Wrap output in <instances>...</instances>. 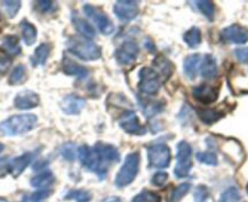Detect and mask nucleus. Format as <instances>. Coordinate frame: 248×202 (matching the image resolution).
<instances>
[{
  "label": "nucleus",
  "mask_w": 248,
  "mask_h": 202,
  "mask_svg": "<svg viewBox=\"0 0 248 202\" xmlns=\"http://www.w3.org/2000/svg\"><path fill=\"white\" fill-rule=\"evenodd\" d=\"M66 200H75L77 202H89L93 199L92 192L88 190H71L68 194L65 195Z\"/></svg>",
  "instance_id": "2f4dec72"
},
{
  "label": "nucleus",
  "mask_w": 248,
  "mask_h": 202,
  "mask_svg": "<svg viewBox=\"0 0 248 202\" xmlns=\"http://www.w3.org/2000/svg\"><path fill=\"white\" fill-rule=\"evenodd\" d=\"M140 167V154L130 153L125 156L124 162L122 165L121 170L118 171L114 179V185L119 189L125 187L132 184L139 173Z\"/></svg>",
  "instance_id": "7ed1b4c3"
},
{
  "label": "nucleus",
  "mask_w": 248,
  "mask_h": 202,
  "mask_svg": "<svg viewBox=\"0 0 248 202\" xmlns=\"http://www.w3.org/2000/svg\"><path fill=\"white\" fill-rule=\"evenodd\" d=\"M71 20H72L73 26H75V28L77 30V32L80 34V37L87 38V39H89V40L96 37V31H95V28L93 27V26L90 25L88 21H85L84 18L79 17L77 14L73 13Z\"/></svg>",
  "instance_id": "412c9836"
},
{
  "label": "nucleus",
  "mask_w": 248,
  "mask_h": 202,
  "mask_svg": "<svg viewBox=\"0 0 248 202\" xmlns=\"http://www.w3.org/2000/svg\"><path fill=\"white\" fill-rule=\"evenodd\" d=\"M0 49L3 50L4 53L9 56H17L21 54L20 40L16 35L9 34L4 35L0 39Z\"/></svg>",
  "instance_id": "4be33fe9"
},
{
  "label": "nucleus",
  "mask_w": 248,
  "mask_h": 202,
  "mask_svg": "<svg viewBox=\"0 0 248 202\" xmlns=\"http://www.w3.org/2000/svg\"><path fill=\"white\" fill-rule=\"evenodd\" d=\"M50 53H51V45L47 44V43H43V44H40L39 47L34 50V54H33V56L31 58V61H32L33 66L45 65Z\"/></svg>",
  "instance_id": "393cba45"
},
{
  "label": "nucleus",
  "mask_w": 248,
  "mask_h": 202,
  "mask_svg": "<svg viewBox=\"0 0 248 202\" xmlns=\"http://www.w3.org/2000/svg\"><path fill=\"white\" fill-rule=\"evenodd\" d=\"M27 78V70L23 65H17L11 72L10 77H9V84L10 85H17L20 83H23Z\"/></svg>",
  "instance_id": "7c9ffc66"
},
{
  "label": "nucleus",
  "mask_w": 248,
  "mask_h": 202,
  "mask_svg": "<svg viewBox=\"0 0 248 202\" xmlns=\"http://www.w3.org/2000/svg\"><path fill=\"white\" fill-rule=\"evenodd\" d=\"M51 194H52L51 190H47V189L38 190V191L33 192V194L31 195V201H32V202H40V201H43V200L47 199V197H49Z\"/></svg>",
  "instance_id": "79ce46f5"
},
{
  "label": "nucleus",
  "mask_w": 248,
  "mask_h": 202,
  "mask_svg": "<svg viewBox=\"0 0 248 202\" xmlns=\"http://www.w3.org/2000/svg\"><path fill=\"white\" fill-rule=\"evenodd\" d=\"M85 104L87 101L82 96H78L76 94H68L61 100L60 106L66 115H78L84 109Z\"/></svg>",
  "instance_id": "dca6fc26"
},
{
  "label": "nucleus",
  "mask_w": 248,
  "mask_h": 202,
  "mask_svg": "<svg viewBox=\"0 0 248 202\" xmlns=\"http://www.w3.org/2000/svg\"><path fill=\"white\" fill-rule=\"evenodd\" d=\"M152 65H154V70L156 71L157 75L159 76L162 82H166V80H168L169 78H170L171 73H173L174 71V67L168 59L159 55L155 59Z\"/></svg>",
  "instance_id": "aec40b11"
},
{
  "label": "nucleus",
  "mask_w": 248,
  "mask_h": 202,
  "mask_svg": "<svg viewBox=\"0 0 248 202\" xmlns=\"http://www.w3.org/2000/svg\"><path fill=\"white\" fill-rule=\"evenodd\" d=\"M11 65V59L6 55H0V75L8 72Z\"/></svg>",
  "instance_id": "c03bdc74"
},
{
  "label": "nucleus",
  "mask_w": 248,
  "mask_h": 202,
  "mask_svg": "<svg viewBox=\"0 0 248 202\" xmlns=\"http://www.w3.org/2000/svg\"><path fill=\"white\" fill-rule=\"evenodd\" d=\"M3 150H4V145H3V144H0V153H1Z\"/></svg>",
  "instance_id": "09e8293b"
},
{
  "label": "nucleus",
  "mask_w": 248,
  "mask_h": 202,
  "mask_svg": "<svg viewBox=\"0 0 248 202\" xmlns=\"http://www.w3.org/2000/svg\"><path fill=\"white\" fill-rule=\"evenodd\" d=\"M68 51L83 61H96L101 58V47L87 38L75 35L66 43Z\"/></svg>",
  "instance_id": "f03ea898"
},
{
  "label": "nucleus",
  "mask_w": 248,
  "mask_h": 202,
  "mask_svg": "<svg viewBox=\"0 0 248 202\" xmlns=\"http://www.w3.org/2000/svg\"><path fill=\"white\" fill-rule=\"evenodd\" d=\"M195 5L199 9L200 13L209 21L214 20V14H216V6L212 1H208V0H202V1H195Z\"/></svg>",
  "instance_id": "c85d7f7f"
},
{
  "label": "nucleus",
  "mask_w": 248,
  "mask_h": 202,
  "mask_svg": "<svg viewBox=\"0 0 248 202\" xmlns=\"http://www.w3.org/2000/svg\"><path fill=\"white\" fill-rule=\"evenodd\" d=\"M203 56L201 54H192L184 60V73L189 79H195L197 72H200Z\"/></svg>",
  "instance_id": "6ab92c4d"
},
{
  "label": "nucleus",
  "mask_w": 248,
  "mask_h": 202,
  "mask_svg": "<svg viewBox=\"0 0 248 202\" xmlns=\"http://www.w3.org/2000/svg\"><path fill=\"white\" fill-rule=\"evenodd\" d=\"M49 165V162H47V161H38V162H35L34 165H33V171H42V170H44L45 167H46V166Z\"/></svg>",
  "instance_id": "49530a36"
},
{
  "label": "nucleus",
  "mask_w": 248,
  "mask_h": 202,
  "mask_svg": "<svg viewBox=\"0 0 248 202\" xmlns=\"http://www.w3.org/2000/svg\"><path fill=\"white\" fill-rule=\"evenodd\" d=\"M150 166L158 170L169 167L171 160V153L168 145L164 142H156L147 147Z\"/></svg>",
  "instance_id": "423d86ee"
},
{
  "label": "nucleus",
  "mask_w": 248,
  "mask_h": 202,
  "mask_svg": "<svg viewBox=\"0 0 248 202\" xmlns=\"http://www.w3.org/2000/svg\"><path fill=\"white\" fill-rule=\"evenodd\" d=\"M77 155L83 167L88 168V170L95 173L99 171V158H97L96 153H95L93 147L88 146V145H82V146H79V149H78Z\"/></svg>",
  "instance_id": "ddd939ff"
},
{
  "label": "nucleus",
  "mask_w": 248,
  "mask_h": 202,
  "mask_svg": "<svg viewBox=\"0 0 248 202\" xmlns=\"http://www.w3.org/2000/svg\"><path fill=\"white\" fill-rule=\"evenodd\" d=\"M192 168V147L187 141H180L176 146V166L174 174L179 179L186 178Z\"/></svg>",
  "instance_id": "39448f33"
},
{
  "label": "nucleus",
  "mask_w": 248,
  "mask_h": 202,
  "mask_svg": "<svg viewBox=\"0 0 248 202\" xmlns=\"http://www.w3.org/2000/svg\"><path fill=\"white\" fill-rule=\"evenodd\" d=\"M139 55V47L134 42H125L116 50L114 58L121 66H132Z\"/></svg>",
  "instance_id": "9b49d317"
},
{
  "label": "nucleus",
  "mask_w": 248,
  "mask_h": 202,
  "mask_svg": "<svg viewBox=\"0 0 248 202\" xmlns=\"http://www.w3.org/2000/svg\"><path fill=\"white\" fill-rule=\"evenodd\" d=\"M184 42L189 45L190 47H197L202 42V33L199 27H191L189 31H186L183 35Z\"/></svg>",
  "instance_id": "cd10ccee"
},
{
  "label": "nucleus",
  "mask_w": 248,
  "mask_h": 202,
  "mask_svg": "<svg viewBox=\"0 0 248 202\" xmlns=\"http://www.w3.org/2000/svg\"><path fill=\"white\" fill-rule=\"evenodd\" d=\"M39 103V95L32 90L20 92L14 99V106L18 110H32V109L37 108Z\"/></svg>",
  "instance_id": "4468645a"
},
{
  "label": "nucleus",
  "mask_w": 248,
  "mask_h": 202,
  "mask_svg": "<svg viewBox=\"0 0 248 202\" xmlns=\"http://www.w3.org/2000/svg\"><path fill=\"white\" fill-rule=\"evenodd\" d=\"M139 3L133 0H118L113 5V13L122 22H130L139 15Z\"/></svg>",
  "instance_id": "1a4fd4ad"
},
{
  "label": "nucleus",
  "mask_w": 248,
  "mask_h": 202,
  "mask_svg": "<svg viewBox=\"0 0 248 202\" xmlns=\"http://www.w3.org/2000/svg\"><path fill=\"white\" fill-rule=\"evenodd\" d=\"M94 151L96 153L97 158H99L100 167L99 171L96 172L97 177L100 179H104L107 174V170H108V166L112 163H116L121 160V155H119L117 147H114L113 145L106 144V142L99 141L95 144V146L93 147Z\"/></svg>",
  "instance_id": "20e7f679"
},
{
  "label": "nucleus",
  "mask_w": 248,
  "mask_h": 202,
  "mask_svg": "<svg viewBox=\"0 0 248 202\" xmlns=\"http://www.w3.org/2000/svg\"><path fill=\"white\" fill-rule=\"evenodd\" d=\"M76 154L77 153H76V146L73 142H67V144H65L63 146H62L61 155L66 161L72 162V161L76 158Z\"/></svg>",
  "instance_id": "4c0bfd02"
},
{
  "label": "nucleus",
  "mask_w": 248,
  "mask_h": 202,
  "mask_svg": "<svg viewBox=\"0 0 248 202\" xmlns=\"http://www.w3.org/2000/svg\"><path fill=\"white\" fill-rule=\"evenodd\" d=\"M162 80L154 68L142 67L139 71V92L145 95H155L161 89Z\"/></svg>",
  "instance_id": "6e6552de"
},
{
  "label": "nucleus",
  "mask_w": 248,
  "mask_h": 202,
  "mask_svg": "<svg viewBox=\"0 0 248 202\" xmlns=\"http://www.w3.org/2000/svg\"><path fill=\"white\" fill-rule=\"evenodd\" d=\"M168 180V173L167 172H156L151 178V183L155 185V186H163L166 184V182Z\"/></svg>",
  "instance_id": "a19ab883"
},
{
  "label": "nucleus",
  "mask_w": 248,
  "mask_h": 202,
  "mask_svg": "<svg viewBox=\"0 0 248 202\" xmlns=\"http://www.w3.org/2000/svg\"><path fill=\"white\" fill-rule=\"evenodd\" d=\"M209 197V189L206 185H199L194 191L195 202H206Z\"/></svg>",
  "instance_id": "58836bf2"
},
{
  "label": "nucleus",
  "mask_w": 248,
  "mask_h": 202,
  "mask_svg": "<svg viewBox=\"0 0 248 202\" xmlns=\"http://www.w3.org/2000/svg\"><path fill=\"white\" fill-rule=\"evenodd\" d=\"M1 5L5 9L6 14L10 18L15 17L21 9V1H1Z\"/></svg>",
  "instance_id": "e433bc0d"
},
{
  "label": "nucleus",
  "mask_w": 248,
  "mask_h": 202,
  "mask_svg": "<svg viewBox=\"0 0 248 202\" xmlns=\"http://www.w3.org/2000/svg\"><path fill=\"white\" fill-rule=\"evenodd\" d=\"M35 156H37V153H26L11 160L10 166H9V173H11L14 178H17L33 162Z\"/></svg>",
  "instance_id": "f3484780"
},
{
  "label": "nucleus",
  "mask_w": 248,
  "mask_h": 202,
  "mask_svg": "<svg viewBox=\"0 0 248 202\" xmlns=\"http://www.w3.org/2000/svg\"><path fill=\"white\" fill-rule=\"evenodd\" d=\"M132 202H161V197L155 192L144 190L140 194H138Z\"/></svg>",
  "instance_id": "f704fd0d"
},
{
  "label": "nucleus",
  "mask_w": 248,
  "mask_h": 202,
  "mask_svg": "<svg viewBox=\"0 0 248 202\" xmlns=\"http://www.w3.org/2000/svg\"><path fill=\"white\" fill-rule=\"evenodd\" d=\"M218 95L219 90L208 84L196 85V87L192 88V96H194L195 100H197L199 103L204 104V105L214 103V101L218 99Z\"/></svg>",
  "instance_id": "2eb2a0df"
},
{
  "label": "nucleus",
  "mask_w": 248,
  "mask_h": 202,
  "mask_svg": "<svg viewBox=\"0 0 248 202\" xmlns=\"http://www.w3.org/2000/svg\"><path fill=\"white\" fill-rule=\"evenodd\" d=\"M62 71L67 76H72V77L78 78V79H84L90 73V71L87 67L75 62L70 58H63V61H62Z\"/></svg>",
  "instance_id": "a211bd4d"
},
{
  "label": "nucleus",
  "mask_w": 248,
  "mask_h": 202,
  "mask_svg": "<svg viewBox=\"0 0 248 202\" xmlns=\"http://www.w3.org/2000/svg\"><path fill=\"white\" fill-rule=\"evenodd\" d=\"M21 32H22V38L23 42L26 45H33L37 40V28L34 27V25L31 22H28L27 20L21 21L20 23Z\"/></svg>",
  "instance_id": "a878e982"
},
{
  "label": "nucleus",
  "mask_w": 248,
  "mask_h": 202,
  "mask_svg": "<svg viewBox=\"0 0 248 202\" xmlns=\"http://www.w3.org/2000/svg\"><path fill=\"white\" fill-rule=\"evenodd\" d=\"M241 194L236 186H230L221 192L218 202H240Z\"/></svg>",
  "instance_id": "72a5a7b5"
},
{
  "label": "nucleus",
  "mask_w": 248,
  "mask_h": 202,
  "mask_svg": "<svg viewBox=\"0 0 248 202\" xmlns=\"http://www.w3.org/2000/svg\"><path fill=\"white\" fill-rule=\"evenodd\" d=\"M9 166H10V161L8 158H0V178L5 177L8 174Z\"/></svg>",
  "instance_id": "a18cd8bd"
},
{
  "label": "nucleus",
  "mask_w": 248,
  "mask_h": 202,
  "mask_svg": "<svg viewBox=\"0 0 248 202\" xmlns=\"http://www.w3.org/2000/svg\"><path fill=\"white\" fill-rule=\"evenodd\" d=\"M220 38L224 43L229 44H246L248 42V28L240 25H231L221 31Z\"/></svg>",
  "instance_id": "f8f14e48"
},
{
  "label": "nucleus",
  "mask_w": 248,
  "mask_h": 202,
  "mask_svg": "<svg viewBox=\"0 0 248 202\" xmlns=\"http://www.w3.org/2000/svg\"><path fill=\"white\" fill-rule=\"evenodd\" d=\"M55 183V175L51 171H46L44 170L42 173L39 174L34 175V177L31 179V185L35 189L39 190H44L47 189L49 186H51L52 184Z\"/></svg>",
  "instance_id": "5701e85b"
},
{
  "label": "nucleus",
  "mask_w": 248,
  "mask_h": 202,
  "mask_svg": "<svg viewBox=\"0 0 248 202\" xmlns=\"http://www.w3.org/2000/svg\"><path fill=\"white\" fill-rule=\"evenodd\" d=\"M247 194H248V185H247Z\"/></svg>",
  "instance_id": "8fccbe9b"
},
{
  "label": "nucleus",
  "mask_w": 248,
  "mask_h": 202,
  "mask_svg": "<svg viewBox=\"0 0 248 202\" xmlns=\"http://www.w3.org/2000/svg\"><path fill=\"white\" fill-rule=\"evenodd\" d=\"M235 56L240 62L248 65V47H238L235 50Z\"/></svg>",
  "instance_id": "37998d69"
},
{
  "label": "nucleus",
  "mask_w": 248,
  "mask_h": 202,
  "mask_svg": "<svg viewBox=\"0 0 248 202\" xmlns=\"http://www.w3.org/2000/svg\"><path fill=\"white\" fill-rule=\"evenodd\" d=\"M197 115L204 124H213L224 117V113L221 111L214 110V109H202L197 111Z\"/></svg>",
  "instance_id": "bb28decb"
},
{
  "label": "nucleus",
  "mask_w": 248,
  "mask_h": 202,
  "mask_svg": "<svg viewBox=\"0 0 248 202\" xmlns=\"http://www.w3.org/2000/svg\"><path fill=\"white\" fill-rule=\"evenodd\" d=\"M196 158L199 160V162L203 163L207 166H217L218 165V157L214 153H199L196 155Z\"/></svg>",
  "instance_id": "c9c22d12"
},
{
  "label": "nucleus",
  "mask_w": 248,
  "mask_h": 202,
  "mask_svg": "<svg viewBox=\"0 0 248 202\" xmlns=\"http://www.w3.org/2000/svg\"><path fill=\"white\" fill-rule=\"evenodd\" d=\"M142 110H144L145 116L147 118L154 117L164 110V103L163 101H149L142 106Z\"/></svg>",
  "instance_id": "473e14b6"
},
{
  "label": "nucleus",
  "mask_w": 248,
  "mask_h": 202,
  "mask_svg": "<svg viewBox=\"0 0 248 202\" xmlns=\"http://www.w3.org/2000/svg\"><path fill=\"white\" fill-rule=\"evenodd\" d=\"M56 4L54 1H50V0H42V1H37L35 3V9L38 11H40L42 14H49L51 11H54L56 9Z\"/></svg>",
  "instance_id": "ea45409f"
},
{
  "label": "nucleus",
  "mask_w": 248,
  "mask_h": 202,
  "mask_svg": "<svg viewBox=\"0 0 248 202\" xmlns=\"http://www.w3.org/2000/svg\"><path fill=\"white\" fill-rule=\"evenodd\" d=\"M119 127L128 134L144 135L146 134V128L140 123L137 113L134 111H125L118 121Z\"/></svg>",
  "instance_id": "9d476101"
},
{
  "label": "nucleus",
  "mask_w": 248,
  "mask_h": 202,
  "mask_svg": "<svg viewBox=\"0 0 248 202\" xmlns=\"http://www.w3.org/2000/svg\"><path fill=\"white\" fill-rule=\"evenodd\" d=\"M83 11H84L85 16L89 20H92L93 23L99 28V31L102 34L111 35L114 32V25L101 9L96 8L94 5H90V4H85L83 6Z\"/></svg>",
  "instance_id": "0eeeda50"
},
{
  "label": "nucleus",
  "mask_w": 248,
  "mask_h": 202,
  "mask_svg": "<svg viewBox=\"0 0 248 202\" xmlns=\"http://www.w3.org/2000/svg\"><path fill=\"white\" fill-rule=\"evenodd\" d=\"M105 202H122V200L119 197H109Z\"/></svg>",
  "instance_id": "de8ad7c7"
},
{
  "label": "nucleus",
  "mask_w": 248,
  "mask_h": 202,
  "mask_svg": "<svg viewBox=\"0 0 248 202\" xmlns=\"http://www.w3.org/2000/svg\"><path fill=\"white\" fill-rule=\"evenodd\" d=\"M200 73H201L204 79H212V78L216 77L217 73H218V66H217V61L214 56L209 55V54L203 55Z\"/></svg>",
  "instance_id": "b1692460"
},
{
  "label": "nucleus",
  "mask_w": 248,
  "mask_h": 202,
  "mask_svg": "<svg viewBox=\"0 0 248 202\" xmlns=\"http://www.w3.org/2000/svg\"><path fill=\"white\" fill-rule=\"evenodd\" d=\"M38 124V117L32 113H23L9 117L0 123V133L8 137L22 135L34 129Z\"/></svg>",
  "instance_id": "f257e3e1"
},
{
  "label": "nucleus",
  "mask_w": 248,
  "mask_h": 202,
  "mask_svg": "<svg viewBox=\"0 0 248 202\" xmlns=\"http://www.w3.org/2000/svg\"><path fill=\"white\" fill-rule=\"evenodd\" d=\"M190 189H191L190 183H183V184L178 185V186L171 190L168 202H180L181 199L190 191Z\"/></svg>",
  "instance_id": "c756f323"
}]
</instances>
